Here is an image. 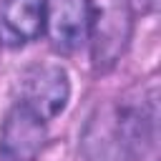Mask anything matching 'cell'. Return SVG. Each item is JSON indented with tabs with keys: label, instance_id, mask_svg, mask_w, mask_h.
<instances>
[{
	"label": "cell",
	"instance_id": "cell-1",
	"mask_svg": "<svg viewBox=\"0 0 161 161\" xmlns=\"http://www.w3.org/2000/svg\"><path fill=\"white\" fill-rule=\"evenodd\" d=\"M158 136L156 83L138 86L101 106L83 128L86 161H141Z\"/></svg>",
	"mask_w": 161,
	"mask_h": 161
},
{
	"label": "cell",
	"instance_id": "cell-2",
	"mask_svg": "<svg viewBox=\"0 0 161 161\" xmlns=\"http://www.w3.org/2000/svg\"><path fill=\"white\" fill-rule=\"evenodd\" d=\"M133 30V13L128 0H88L91 58L96 70H111L128 48Z\"/></svg>",
	"mask_w": 161,
	"mask_h": 161
},
{
	"label": "cell",
	"instance_id": "cell-3",
	"mask_svg": "<svg viewBox=\"0 0 161 161\" xmlns=\"http://www.w3.org/2000/svg\"><path fill=\"white\" fill-rule=\"evenodd\" d=\"M70 98V78L68 70L58 63H38L30 65L18 78V98L20 103L30 106L45 121L60 116Z\"/></svg>",
	"mask_w": 161,
	"mask_h": 161
},
{
	"label": "cell",
	"instance_id": "cell-4",
	"mask_svg": "<svg viewBox=\"0 0 161 161\" xmlns=\"http://www.w3.org/2000/svg\"><path fill=\"white\" fill-rule=\"evenodd\" d=\"M48 141V121L30 106L13 101L0 123V158L3 161H35Z\"/></svg>",
	"mask_w": 161,
	"mask_h": 161
},
{
	"label": "cell",
	"instance_id": "cell-5",
	"mask_svg": "<svg viewBox=\"0 0 161 161\" xmlns=\"http://www.w3.org/2000/svg\"><path fill=\"white\" fill-rule=\"evenodd\" d=\"M45 33L55 50L73 53L88 33V0H45Z\"/></svg>",
	"mask_w": 161,
	"mask_h": 161
},
{
	"label": "cell",
	"instance_id": "cell-6",
	"mask_svg": "<svg viewBox=\"0 0 161 161\" xmlns=\"http://www.w3.org/2000/svg\"><path fill=\"white\" fill-rule=\"evenodd\" d=\"M0 28L13 45L38 40L45 33V0H3Z\"/></svg>",
	"mask_w": 161,
	"mask_h": 161
},
{
	"label": "cell",
	"instance_id": "cell-7",
	"mask_svg": "<svg viewBox=\"0 0 161 161\" xmlns=\"http://www.w3.org/2000/svg\"><path fill=\"white\" fill-rule=\"evenodd\" d=\"M138 3V8L143 10V13H153L156 8H158V0H136Z\"/></svg>",
	"mask_w": 161,
	"mask_h": 161
}]
</instances>
